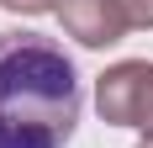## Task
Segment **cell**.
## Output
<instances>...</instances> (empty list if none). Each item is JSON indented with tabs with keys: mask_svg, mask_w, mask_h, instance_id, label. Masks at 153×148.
I'll list each match as a JSON object with an SVG mask.
<instances>
[{
	"mask_svg": "<svg viewBox=\"0 0 153 148\" xmlns=\"http://www.w3.org/2000/svg\"><path fill=\"white\" fill-rule=\"evenodd\" d=\"M85 90L63 43L0 32V148H63L79 127Z\"/></svg>",
	"mask_w": 153,
	"mask_h": 148,
	"instance_id": "cell-1",
	"label": "cell"
},
{
	"mask_svg": "<svg viewBox=\"0 0 153 148\" xmlns=\"http://www.w3.org/2000/svg\"><path fill=\"white\" fill-rule=\"evenodd\" d=\"M95 111L111 127H137L153 138V64L148 58H122L95 79Z\"/></svg>",
	"mask_w": 153,
	"mask_h": 148,
	"instance_id": "cell-2",
	"label": "cell"
},
{
	"mask_svg": "<svg viewBox=\"0 0 153 148\" xmlns=\"http://www.w3.org/2000/svg\"><path fill=\"white\" fill-rule=\"evenodd\" d=\"M58 21H63V37H74L79 48H111L132 32L122 0H63Z\"/></svg>",
	"mask_w": 153,
	"mask_h": 148,
	"instance_id": "cell-3",
	"label": "cell"
},
{
	"mask_svg": "<svg viewBox=\"0 0 153 148\" xmlns=\"http://www.w3.org/2000/svg\"><path fill=\"white\" fill-rule=\"evenodd\" d=\"M11 16H48V11H58L63 0H0Z\"/></svg>",
	"mask_w": 153,
	"mask_h": 148,
	"instance_id": "cell-4",
	"label": "cell"
},
{
	"mask_svg": "<svg viewBox=\"0 0 153 148\" xmlns=\"http://www.w3.org/2000/svg\"><path fill=\"white\" fill-rule=\"evenodd\" d=\"M122 11H127L132 27H148L153 32V0H122Z\"/></svg>",
	"mask_w": 153,
	"mask_h": 148,
	"instance_id": "cell-5",
	"label": "cell"
},
{
	"mask_svg": "<svg viewBox=\"0 0 153 148\" xmlns=\"http://www.w3.org/2000/svg\"><path fill=\"white\" fill-rule=\"evenodd\" d=\"M137 148H153V138H143V143H137Z\"/></svg>",
	"mask_w": 153,
	"mask_h": 148,
	"instance_id": "cell-6",
	"label": "cell"
}]
</instances>
